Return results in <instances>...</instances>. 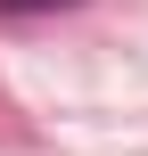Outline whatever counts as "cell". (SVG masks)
<instances>
[{
    "instance_id": "6da1fadb",
    "label": "cell",
    "mask_w": 148,
    "mask_h": 156,
    "mask_svg": "<svg viewBox=\"0 0 148 156\" xmlns=\"http://www.w3.org/2000/svg\"><path fill=\"white\" fill-rule=\"evenodd\" d=\"M41 8H74V0H0V16H41Z\"/></svg>"
}]
</instances>
